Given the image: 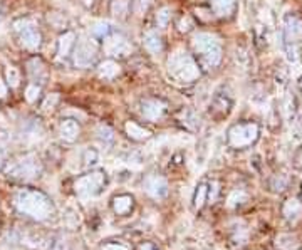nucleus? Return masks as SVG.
<instances>
[{
    "label": "nucleus",
    "instance_id": "412c9836",
    "mask_svg": "<svg viewBox=\"0 0 302 250\" xmlns=\"http://www.w3.org/2000/svg\"><path fill=\"white\" fill-rule=\"evenodd\" d=\"M275 245H277L281 250H296L299 247V240H297L296 235H291V234H284V235H279L275 239Z\"/></svg>",
    "mask_w": 302,
    "mask_h": 250
},
{
    "label": "nucleus",
    "instance_id": "cd10ccee",
    "mask_svg": "<svg viewBox=\"0 0 302 250\" xmlns=\"http://www.w3.org/2000/svg\"><path fill=\"white\" fill-rule=\"evenodd\" d=\"M247 200V195H245V191H238V190H235L232 195L228 196V207H238V205H242L243 201Z\"/></svg>",
    "mask_w": 302,
    "mask_h": 250
},
{
    "label": "nucleus",
    "instance_id": "423d86ee",
    "mask_svg": "<svg viewBox=\"0 0 302 250\" xmlns=\"http://www.w3.org/2000/svg\"><path fill=\"white\" fill-rule=\"evenodd\" d=\"M41 163H39V160L32 155H27L24 158H20V160H17L14 165L8 166L7 173L8 177L12 178H19V180H32L35 177H39V173H41Z\"/></svg>",
    "mask_w": 302,
    "mask_h": 250
},
{
    "label": "nucleus",
    "instance_id": "9b49d317",
    "mask_svg": "<svg viewBox=\"0 0 302 250\" xmlns=\"http://www.w3.org/2000/svg\"><path fill=\"white\" fill-rule=\"evenodd\" d=\"M143 188H145V191L151 196V198H154V200L165 198L166 193H168L166 180L163 177H159V175H153V173L146 175V177H145Z\"/></svg>",
    "mask_w": 302,
    "mask_h": 250
},
{
    "label": "nucleus",
    "instance_id": "5701e85b",
    "mask_svg": "<svg viewBox=\"0 0 302 250\" xmlns=\"http://www.w3.org/2000/svg\"><path fill=\"white\" fill-rule=\"evenodd\" d=\"M128 0H113V3H111V14H113L116 19H124L128 14Z\"/></svg>",
    "mask_w": 302,
    "mask_h": 250
},
{
    "label": "nucleus",
    "instance_id": "20e7f679",
    "mask_svg": "<svg viewBox=\"0 0 302 250\" xmlns=\"http://www.w3.org/2000/svg\"><path fill=\"white\" fill-rule=\"evenodd\" d=\"M257 138H259V126L255 123L248 121V123H238V125H233L232 128L226 133V139H228V144L235 150H242V148L252 146Z\"/></svg>",
    "mask_w": 302,
    "mask_h": 250
},
{
    "label": "nucleus",
    "instance_id": "7ed1b4c3",
    "mask_svg": "<svg viewBox=\"0 0 302 250\" xmlns=\"http://www.w3.org/2000/svg\"><path fill=\"white\" fill-rule=\"evenodd\" d=\"M193 49L198 52L207 67H217L222 59L219 37L208 32H200L193 37Z\"/></svg>",
    "mask_w": 302,
    "mask_h": 250
},
{
    "label": "nucleus",
    "instance_id": "4468645a",
    "mask_svg": "<svg viewBox=\"0 0 302 250\" xmlns=\"http://www.w3.org/2000/svg\"><path fill=\"white\" fill-rule=\"evenodd\" d=\"M59 134L66 143H74L79 138V134H81V128H79L77 121L64 120L59 126Z\"/></svg>",
    "mask_w": 302,
    "mask_h": 250
},
{
    "label": "nucleus",
    "instance_id": "c85d7f7f",
    "mask_svg": "<svg viewBox=\"0 0 302 250\" xmlns=\"http://www.w3.org/2000/svg\"><path fill=\"white\" fill-rule=\"evenodd\" d=\"M39 96H41V87L37 84H29L27 89H25V99H27L29 103H35Z\"/></svg>",
    "mask_w": 302,
    "mask_h": 250
},
{
    "label": "nucleus",
    "instance_id": "2eb2a0df",
    "mask_svg": "<svg viewBox=\"0 0 302 250\" xmlns=\"http://www.w3.org/2000/svg\"><path fill=\"white\" fill-rule=\"evenodd\" d=\"M133 205H135V200H133L131 195H126V193L116 195L113 198V210L118 215H128L133 210Z\"/></svg>",
    "mask_w": 302,
    "mask_h": 250
},
{
    "label": "nucleus",
    "instance_id": "e433bc0d",
    "mask_svg": "<svg viewBox=\"0 0 302 250\" xmlns=\"http://www.w3.org/2000/svg\"><path fill=\"white\" fill-rule=\"evenodd\" d=\"M136 250H159V249H158L153 242H141V244L136 247Z\"/></svg>",
    "mask_w": 302,
    "mask_h": 250
},
{
    "label": "nucleus",
    "instance_id": "f704fd0d",
    "mask_svg": "<svg viewBox=\"0 0 302 250\" xmlns=\"http://www.w3.org/2000/svg\"><path fill=\"white\" fill-rule=\"evenodd\" d=\"M192 20H190V17H181L180 24H178V29L181 30V32H188L190 29H192Z\"/></svg>",
    "mask_w": 302,
    "mask_h": 250
},
{
    "label": "nucleus",
    "instance_id": "c756f323",
    "mask_svg": "<svg viewBox=\"0 0 302 250\" xmlns=\"http://www.w3.org/2000/svg\"><path fill=\"white\" fill-rule=\"evenodd\" d=\"M97 136H99V139H103V141L106 143H109V141H113V138H114V134H113V129L108 128V126H97Z\"/></svg>",
    "mask_w": 302,
    "mask_h": 250
},
{
    "label": "nucleus",
    "instance_id": "aec40b11",
    "mask_svg": "<svg viewBox=\"0 0 302 250\" xmlns=\"http://www.w3.org/2000/svg\"><path fill=\"white\" fill-rule=\"evenodd\" d=\"M74 41H76L74 32H66L59 37V49H57V52H59L61 58H66L69 54L74 46Z\"/></svg>",
    "mask_w": 302,
    "mask_h": 250
},
{
    "label": "nucleus",
    "instance_id": "a878e982",
    "mask_svg": "<svg viewBox=\"0 0 302 250\" xmlns=\"http://www.w3.org/2000/svg\"><path fill=\"white\" fill-rule=\"evenodd\" d=\"M5 79H7V86L17 87V86L20 84V72L17 71V67H14V65H7Z\"/></svg>",
    "mask_w": 302,
    "mask_h": 250
},
{
    "label": "nucleus",
    "instance_id": "6ab92c4d",
    "mask_svg": "<svg viewBox=\"0 0 302 250\" xmlns=\"http://www.w3.org/2000/svg\"><path fill=\"white\" fill-rule=\"evenodd\" d=\"M145 47L150 54H159L163 49L161 37H159L156 32H148L145 36Z\"/></svg>",
    "mask_w": 302,
    "mask_h": 250
},
{
    "label": "nucleus",
    "instance_id": "473e14b6",
    "mask_svg": "<svg viewBox=\"0 0 302 250\" xmlns=\"http://www.w3.org/2000/svg\"><path fill=\"white\" fill-rule=\"evenodd\" d=\"M101 250H130L121 242H104L101 245Z\"/></svg>",
    "mask_w": 302,
    "mask_h": 250
},
{
    "label": "nucleus",
    "instance_id": "39448f33",
    "mask_svg": "<svg viewBox=\"0 0 302 250\" xmlns=\"http://www.w3.org/2000/svg\"><path fill=\"white\" fill-rule=\"evenodd\" d=\"M106 185V175L103 172H91L76 180L74 190L81 198H92L99 195Z\"/></svg>",
    "mask_w": 302,
    "mask_h": 250
},
{
    "label": "nucleus",
    "instance_id": "2f4dec72",
    "mask_svg": "<svg viewBox=\"0 0 302 250\" xmlns=\"http://www.w3.org/2000/svg\"><path fill=\"white\" fill-rule=\"evenodd\" d=\"M94 163H97V151L96 150H86V153H84V165L91 166Z\"/></svg>",
    "mask_w": 302,
    "mask_h": 250
},
{
    "label": "nucleus",
    "instance_id": "c9c22d12",
    "mask_svg": "<svg viewBox=\"0 0 302 250\" xmlns=\"http://www.w3.org/2000/svg\"><path fill=\"white\" fill-rule=\"evenodd\" d=\"M108 24H97L96 25V29H94V34H97V36H101V37H104L106 34H108Z\"/></svg>",
    "mask_w": 302,
    "mask_h": 250
},
{
    "label": "nucleus",
    "instance_id": "9d476101",
    "mask_svg": "<svg viewBox=\"0 0 302 250\" xmlns=\"http://www.w3.org/2000/svg\"><path fill=\"white\" fill-rule=\"evenodd\" d=\"M104 52L113 58H124L131 52V44L126 41V37L113 34L104 39Z\"/></svg>",
    "mask_w": 302,
    "mask_h": 250
},
{
    "label": "nucleus",
    "instance_id": "72a5a7b5",
    "mask_svg": "<svg viewBox=\"0 0 302 250\" xmlns=\"http://www.w3.org/2000/svg\"><path fill=\"white\" fill-rule=\"evenodd\" d=\"M57 99H59V96H57V94L49 96V98L46 99V103L42 104L44 111H52V109H54V106H56V103H57Z\"/></svg>",
    "mask_w": 302,
    "mask_h": 250
},
{
    "label": "nucleus",
    "instance_id": "1a4fd4ad",
    "mask_svg": "<svg viewBox=\"0 0 302 250\" xmlns=\"http://www.w3.org/2000/svg\"><path fill=\"white\" fill-rule=\"evenodd\" d=\"M302 37V22L297 17H287L286 22V46H287V54L291 59H296L297 51L296 44L297 39Z\"/></svg>",
    "mask_w": 302,
    "mask_h": 250
},
{
    "label": "nucleus",
    "instance_id": "4c0bfd02",
    "mask_svg": "<svg viewBox=\"0 0 302 250\" xmlns=\"http://www.w3.org/2000/svg\"><path fill=\"white\" fill-rule=\"evenodd\" d=\"M5 96H7V86L0 81V98H5Z\"/></svg>",
    "mask_w": 302,
    "mask_h": 250
},
{
    "label": "nucleus",
    "instance_id": "4be33fe9",
    "mask_svg": "<svg viewBox=\"0 0 302 250\" xmlns=\"http://www.w3.org/2000/svg\"><path fill=\"white\" fill-rule=\"evenodd\" d=\"M208 187L207 183H200L197 187V190H195V195H193V207L195 210H202L203 205H205V201L208 200Z\"/></svg>",
    "mask_w": 302,
    "mask_h": 250
},
{
    "label": "nucleus",
    "instance_id": "f03ea898",
    "mask_svg": "<svg viewBox=\"0 0 302 250\" xmlns=\"http://www.w3.org/2000/svg\"><path fill=\"white\" fill-rule=\"evenodd\" d=\"M168 72L180 82H193L200 76V69L192 56L185 51H175L168 58Z\"/></svg>",
    "mask_w": 302,
    "mask_h": 250
},
{
    "label": "nucleus",
    "instance_id": "a211bd4d",
    "mask_svg": "<svg viewBox=\"0 0 302 250\" xmlns=\"http://www.w3.org/2000/svg\"><path fill=\"white\" fill-rule=\"evenodd\" d=\"M97 72H99V77H103V79H114L119 74V65H118V62H114V61L108 59L99 64Z\"/></svg>",
    "mask_w": 302,
    "mask_h": 250
},
{
    "label": "nucleus",
    "instance_id": "f8f14e48",
    "mask_svg": "<svg viewBox=\"0 0 302 250\" xmlns=\"http://www.w3.org/2000/svg\"><path fill=\"white\" fill-rule=\"evenodd\" d=\"M165 111H166V104L159 99H145L143 103H141V115H143L145 120H148L151 123L161 120Z\"/></svg>",
    "mask_w": 302,
    "mask_h": 250
},
{
    "label": "nucleus",
    "instance_id": "f3484780",
    "mask_svg": "<svg viewBox=\"0 0 302 250\" xmlns=\"http://www.w3.org/2000/svg\"><path fill=\"white\" fill-rule=\"evenodd\" d=\"M212 8L219 17H228L233 12L235 0H210Z\"/></svg>",
    "mask_w": 302,
    "mask_h": 250
},
{
    "label": "nucleus",
    "instance_id": "393cba45",
    "mask_svg": "<svg viewBox=\"0 0 302 250\" xmlns=\"http://www.w3.org/2000/svg\"><path fill=\"white\" fill-rule=\"evenodd\" d=\"M230 106H232V99L228 98V96H217L215 101H213V109L215 111H220V115H226V113L230 111Z\"/></svg>",
    "mask_w": 302,
    "mask_h": 250
},
{
    "label": "nucleus",
    "instance_id": "f257e3e1",
    "mask_svg": "<svg viewBox=\"0 0 302 250\" xmlns=\"http://www.w3.org/2000/svg\"><path fill=\"white\" fill-rule=\"evenodd\" d=\"M14 207L17 212L30 217L32 220L42 222L54 213V203L46 193L39 190H30V188H24L19 190L14 195Z\"/></svg>",
    "mask_w": 302,
    "mask_h": 250
},
{
    "label": "nucleus",
    "instance_id": "b1692460",
    "mask_svg": "<svg viewBox=\"0 0 302 250\" xmlns=\"http://www.w3.org/2000/svg\"><path fill=\"white\" fill-rule=\"evenodd\" d=\"M29 72L30 76H32V79H42L46 77V67H44L42 61L41 59H32L29 62Z\"/></svg>",
    "mask_w": 302,
    "mask_h": 250
},
{
    "label": "nucleus",
    "instance_id": "bb28decb",
    "mask_svg": "<svg viewBox=\"0 0 302 250\" xmlns=\"http://www.w3.org/2000/svg\"><path fill=\"white\" fill-rule=\"evenodd\" d=\"M171 19V8L170 7H161L156 14V25L159 29H165L168 22Z\"/></svg>",
    "mask_w": 302,
    "mask_h": 250
},
{
    "label": "nucleus",
    "instance_id": "0eeeda50",
    "mask_svg": "<svg viewBox=\"0 0 302 250\" xmlns=\"http://www.w3.org/2000/svg\"><path fill=\"white\" fill-rule=\"evenodd\" d=\"M97 56V47L92 39H82L79 41L77 47L74 51V65L76 67H89V65L96 61Z\"/></svg>",
    "mask_w": 302,
    "mask_h": 250
},
{
    "label": "nucleus",
    "instance_id": "6e6552de",
    "mask_svg": "<svg viewBox=\"0 0 302 250\" xmlns=\"http://www.w3.org/2000/svg\"><path fill=\"white\" fill-rule=\"evenodd\" d=\"M17 30L20 32V42L25 49L37 51L41 47V34L35 29V25L30 20H20L15 24Z\"/></svg>",
    "mask_w": 302,
    "mask_h": 250
},
{
    "label": "nucleus",
    "instance_id": "7c9ffc66",
    "mask_svg": "<svg viewBox=\"0 0 302 250\" xmlns=\"http://www.w3.org/2000/svg\"><path fill=\"white\" fill-rule=\"evenodd\" d=\"M270 187H272L274 191H282L284 188L287 187V177H284V175H279V177H274L272 183H270Z\"/></svg>",
    "mask_w": 302,
    "mask_h": 250
},
{
    "label": "nucleus",
    "instance_id": "ddd939ff",
    "mask_svg": "<svg viewBox=\"0 0 302 250\" xmlns=\"http://www.w3.org/2000/svg\"><path fill=\"white\" fill-rule=\"evenodd\" d=\"M282 215L287 222H297L302 217V201L299 198H294V196L287 198L282 205Z\"/></svg>",
    "mask_w": 302,
    "mask_h": 250
},
{
    "label": "nucleus",
    "instance_id": "58836bf2",
    "mask_svg": "<svg viewBox=\"0 0 302 250\" xmlns=\"http://www.w3.org/2000/svg\"><path fill=\"white\" fill-rule=\"evenodd\" d=\"M0 163H2V153H0Z\"/></svg>",
    "mask_w": 302,
    "mask_h": 250
},
{
    "label": "nucleus",
    "instance_id": "dca6fc26",
    "mask_svg": "<svg viewBox=\"0 0 302 250\" xmlns=\"http://www.w3.org/2000/svg\"><path fill=\"white\" fill-rule=\"evenodd\" d=\"M124 131H126V134L130 136L131 139H135V141H145V139H148L151 136L148 129L140 126L135 121H128L126 125H124Z\"/></svg>",
    "mask_w": 302,
    "mask_h": 250
}]
</instances>
